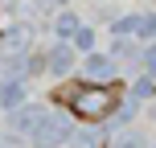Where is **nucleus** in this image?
Masks as SVG:
<instances>
[{
  "mask_svg": "<svg viewBox=\"0 0 156 148\" xmlns=\"http://www.w3.org/2000/svg\"><path fill=\"white\" fill-rule=\"evenodd\" d=\"M70 111L78 119H107L111 111H115V103H119V95H115V86H74V95L70 99Z\"/></svg>",
  "mask_w": 156,
  "mask_h": 148,
  "instance_id": "nucleus-1",
  "label": "nucleus"
},
{
  "mask_svg": "<svg viewBox=\"0 0 156 148\" xmlns=\"http://www.w3.org/2000/svg\"><path fill=\"white\" fill-rule=\"evenodd\" d=\"M66 66H70V54H66V49H54V58H49V70H54V74H62Z\"/></svg>",
  "mask_w": 156,
  "mask_h": 148,
  "instance_id": "nucleus-2",
  "label": "nucleus"
},
{
  "mask_svg": "<svg viewBox=\"0 0 156 148\" xmlns=\"http://www.w3.org/2000/svg\"><path fill=\"white\" fill-rule=\"evenodd\" d=\"M86 70H90V74H107L111 62H107V58H90V62H86Z\"/></svg>",
  "mask_w": 156,
  "mask_h": 148,
  "instance_id": "nucleus-3",
  "label": "nucleus"
},
{
  "mask_svg": "<svg viewBox=\"0 0 156 148\" xmlns=\"http://www.w3.org/2000/svg\"><path fill=\"white\" fill-rule=\"evenodd\" d=\"M74 148H103V140H99V136H78Z\"/></svg>",
  "mask_w": 156,
  "mask_h": 148,
  "instance_id": "nucleus-4",
  "label": "nucleus"
},
{
  "mask_svg": "<svg viewBox=\"0 0 156 148\" xmlns=\"http://www.w3.org/2000/svg\"><path fill=\"white\" fill-rule=\"evenodd\" d=\"M148 70L156 74V49H152V54H148Z\"/></svg>",
  "mask_w": 156,
  "mask_h": 148,
  "instance_id": "nucleus-5",
  "label": "nucleus"
}]
</instances>
